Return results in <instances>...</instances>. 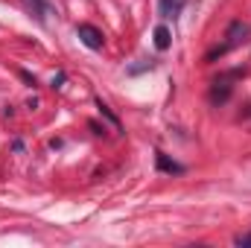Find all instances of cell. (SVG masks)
<instances>
[{"mask_svg": "<svg viewBox=\"0 0 251 248\" xmlns=\"http://www.w3.org/2000/svg\"><path fill=\"white\" fill-rule=\"evenodd\" d=\"M246 35H249V24H243V21H231L228 24V29H225V44H219L216 50H210L207 56H204V62H216V59H222L225 53H231L234 47H240L243 41H246Z\"/></svg>", "mask_w": 251, "mask_h": 248, "instance_id": "6da1fadb", "label": "cell"}, {"mask_svg": "<svg viewBox=\"0 0 251 248\" xmlns=\"http://www.w3.org/2000/svg\"><path fill=\"white\" fill-rule=\"evenodd\" d=\"M246 76V67H237V70H228V73H219L213 82H210V102L213 105H225L228 97L234 94V79Z\"/></svg>", "mask_w": 251, "mask_h": 248, "instance_id": "7a4b0ae2", "label": "cell"}, {"mask_svg": "<svg viewBox=\"0 0 251 248\" xmlns=\"http://www.w3.org/2000/svg\"><path fill=\"white\" fill-rule=\"evenodd\" d=\"M76 35H79V41H82L88 50H102V44H105L102 32H100L94 24H79V26H76Z\"/></svg>", "mask_w": 251, "mask_h": 248, "instance_id": "3957f363", "label": "cell"}, {"mask_svg": "<svg viewBox=\"0 0 251 248\" xmlns=\"http://www.w3.org/2000/svg\"><path fill=\"white\" fill-rule=\"evenodd\" d=\"M155 167H158V173H167V175H184V173H187L184 164L173 161V158L164 155V152H155Z\"/></svg>", "mask_w": 251, "mask_h": 248, "instance_id": "277c9868", "label": "cell"}, {"mask_svg": "<svg viewBox=\"0 0 251 248\" xmlns=\"http://www.w3.org/2000/svg\"><path fill=\"white\" fill-rule=\"evenodd\" d=\"M187 0H158V15L161 18H178Z\"/></svg>", "mask_w": 251, "mask_h": 248, "instance_id": "5b68a950", "label": "cell"}, {"mask_svg": "<svg viewBox=\"0 0 251 248\" xmlns=\"http://www.w3.org/2000/svg\"><path fill=\"white\" fill-rule=\"evenodd\" d=\"M152 38H155V50H158V53H167V50H170V44H173V32H170L164 24H161V26H155Z\"/></svg>", "mask_w": 251, "mask_h": 248, "instance_id": "8992f818", "label": "cell"}, {"mask_svg": "<svg viewBox=\"0 0 251 248\" xmlns=\"http://www.w3.org/2000/svg\"><path fill=\"white\" fill-rule=\"evenodd\" d=\"M24 6L35 15V21H38V24H44V21H47V15H53L50 3H44V0H24Z\"/></svg>", "mask_w": 251, "mask_h": 248, "instance_id": "52a82bcc", "label": "cell"}, {"mask_svg": "<svg viewBox=\"0 0 251 248\" xmlns=\"http://www.w3.org/2000/svg\"><path fill=\"white\" fill-rule=\"evenodd\" d=\"M97 108H100V114H102L108 123L114 125V131H123V125H120V117H117V114H114V111H111V108H108V105H105L100 97H97Z\"/></svg>", "mask_w": 251, "mask_h": 248, "instance_id": "ba28073f", "label": "cell"}, {"mask_svg": "<svg viewBox=\"0 0 251 248\" xmlns=\"http://www.w3.org/2000/svg\"><path fill=\"white\" fill-rule=\"evenodd\" d=\"M234 246H237V248H251V231H249V234L234 237Z\"/></svg>", "mask_w": 251, "mask_h": 248, "instance_id": "9c48e42d", "label": "cell"}, {"mask_svg": "<svg viewBox=\"0 0 251 248\" xmlns=\"http://www.w3.org/2000/svg\"><path fill=\"white\" fill-rule=\"evenodd\" d=\"M146 67H149V70H152V67H155V59H149V62H146V59H143V64H134V67H128V73H131V76H134V73H140V70H146Z\"/></svg>", "mask_w": 251, "mask_h": 248, "instance_id": "30bf717a", "label": "cell"}, {"mask_svg": "<svg viewBox=\"0 0 251 248\" xmlns=\"http://www.w3.org/2000/svg\"><path fill=\"white\" fill-rule=\"evenodd\" d=\"M64 79H67V73H64V70H59V73L50 79V88H56V91H59V88L64 85Z\"/></svg>", "mask_w": 251, "mask_h": 248, "instance_id": "8fae6325", "label": "cell"}, {"mask_svg": "<svg viewBox=\"0 0 251 248\" xmlns=\"http://www.w3.org/2000/svg\"><path fill=\"white\" fill-rule=\"evenodd\" d=\"M18 76H21V79H24V82H26L29 88H35V85H38V79H35V76H32L29 70H18Z\"/></svg>", "mask_w": 251, "mask_h": 248, "instance_id": "7c38bea8", "label": "cell"}, {"mask_svg": "<svg viewBox=\"0 0 251 248\" xmlns=\"http://www.w3.org/2000/svg\"><path fill=\"white\" fill-rule=\"evenodd\" d=\"M88 128H91L94 134H105V131H108L105 125H100V123H97V120H91V123H88Z\"/></svg>", "mask_w": 251, "mask_h": 248, "instance_id": "4fadbf2b", "label": "cell"}, {"mask_svg": "<svg viewBox=\"0 0 251 248\" xmlns=\"http://www.w3.org/2000/svg\"><path fill=\"white\" fill-rule=\"evenodd\" d=\"M12 152H24V140H21V137L12 140Z\"/></svg>", "mask_w": 251, "mask_h": 248, "instance_id": "5bb4252c", "label": "cell"}]
</instances>
